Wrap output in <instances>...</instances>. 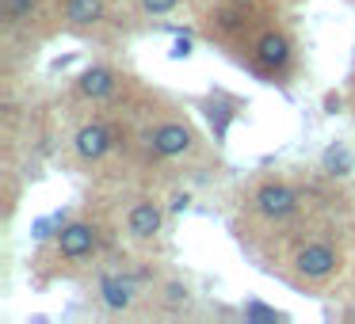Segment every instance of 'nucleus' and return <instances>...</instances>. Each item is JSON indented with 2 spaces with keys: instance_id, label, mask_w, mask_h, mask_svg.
I'll list each match as a JSON object with an SVG mask.
<instances>
[{
  "instance_id": "nucleus-1",
  "label": "nucleus",
  "mask_w": 355,
  "mask_h": 324,
  "mask_svg": "<svg viewBox=\"0 0 355 324\" xmlns=\"http://www.w3.org/2000/svg\"><path fill=\"white\" fill-rule=\"evenodd\" d=\"M306 210V195L283 176H260L241 191V217L237 222V237L256 244L260 237H271V233L294 229Z\"/></svg>"
},
{
  "instance_id": "nucleus-2",
  "label": "nucleus",
  "mask_w": 355,
  "mask_h": 324,
  "mask_svg": "<svg viewBox=\"0 0 355 324\" xmlns=\"http://www.w3.org/2000/svg\"><path fill=\"white\" fill-rule=\"evenodd\" d=\"M344 248L340 240L324 237V233H302L294 229V237H286V248L279 255V275L286 282L302 286V290H321L344 271Z\"/></svg>"
},
{
  "instance_id": "nucleus-3",
  "label": "nucleus",
  "mask_w": 355,
  "mask_h": 324,
  "mask_svg": "<svg viewBox=\"0 0 355 324\" xmlns=\"http://www.w3.org/2000/svg\"><path fill=\"white\" fill-rule=\"evenodd\" d=\"M268 24H275L271 19V12L260 4H241V0H218L214 8L202 16V35H207L210 42H218V46L225 50H241L245 54L248 42L256 39V35L263 31Z\"/></svg>"
},
{
  "instance_id": "nucleus-4",
  "label": "nucleus",
  "mask_w": 355,
  "mask_h": 324,
  "mask_svg": "<svg viewBox=\"0 0 355 324\" xmlns=\"http://www.w3.org/2000/svg\"><path fill=\"white\" fill-rule=\"evenodd\" d=\"M103 240H107V233H103V225L96 222V217H73V222L62 225V229L54 233V240L42 248L39 263L50 267L54 275L58 271L85 267V263H92L96 255H100Z\"/></svg>"
},
{
  "instance_id": "nucleus-5",
  "label": "nucleus",
  "mask_w": 355,
  "mask_h": 324,
  "mask_svg": "<svg viewBox=\"0 0 355 324\" xmlns=\"http://www.w3.org/2000/svg\"><path fill=\"white\" fill-rule=\"evenodd\" d=\"M241 62H245L260 80H271V84L279 80V84H286V80L294 77V69H298V42H294V35L286 31V27L268 24L252 42H248Z\"/></svg>"
},
{
  "instance_id": "nucleus-6",
  "label": "nucleus",
  "mask_w": 355,
  "mask_h": 324,
  "mask_svg": "<svg viewBox=\"0 0 355 324\" xmlns=\"http://www.w3.org/2000/svg\"><path fill=\"white\" fill-rule=\"evenodd\" d=\"M141 141H146V149L153 156H161V161H191L202 149L195 126L180 115H164V118H157V123H149L146 134H141Z\"/></svg>"
},
{
  "instance_id": "nucleus-7",
  "label": "nucleus",
  "mask_w": 355,
  "mask_h": 324,
  "mask_svg": "<svg viewBox=\"0 0 355 324\" xmlns=\"http://www.w3.org/2000/svg\"><path fill=\"white\" fill-rule=\"evenodd\" d=\"M0 19L8 35L42 39L62 27V0H0Z\"/></svg>"
},
{
  "instance_id": "nucleus-8",
  "label": "nucleus",
  "mask_w": 355,
  "mask_h": 324,
  "mask_svg": "<svg viewBox=\"0 0 355 324\" xmlns=\"http://www.w3.org/2000/svg\"><path fill=\"white\" fill-rule=\"evenodd\" d=\"M111 16V0H62V27L73 35H100Z\"/></svg>"
},
{
  "instance_id": "nucleus-9",
  "label": "nucleus",
  "mask_w": 355,
  "mask_h": 324,
  "mask_svg": "<svg viewBox=\"0 0 355 324\" xmlns=\"http://www.w3.org/2000/svg\"><path fill=\"white\" fill-rule=\"evenodd\" d=\"M115 145H119V138H115V126L107 118H92V123L77 126V134H73V153H77L80 164L107 161Z\"/></svg>"
},
{
  "instance_id": "nucleus-10",
  "label": "nucleus",
  "mask_w": 355,
  "mask_h": 324,
  "mask_svg": "<svg viewBox=\"0 0 355 324\" xmlns=\"http://www.w3.org/2000/svg\"><path fill=\"white\" fill-rule=\"evenodd\" d=\"M126 73H119V69H111V65H92V69H85L77 77V96L80 100H88V103H115L119 96L126 92Z\"/></svg>"
},
{
  "instance_id": "nucleus-11",
  "label": "nucleus",
  "mask_w": 355,
  "mask_h": 324,
  "mask_svg": "<svg viewBox=\"0 0 355 324\" xmlns=\"http://www.w3.org/2000/svg\"><path fill=\"white\" fill-rule=\"evenodd\" d=\"M164 225V210L157 199H134L130 206H126L123 214V229L126 237L134 240V244H146V240H153L157 233H161Z\"/></svg>"
},
{
  "instance_id": "nucleus-12",
  "label": "nucleus",
  "mask_w": 355,
  "mask_h": 324,
  "mask_svg": "<svg viewBox=\"0 0 355 324\" xmlns=\"http://www.w3.org/2000/svg\"><path fill=\"white\" fill-rule=\"evenodd\" d=\"M141 290L130 275H103L100 278V301L111 309V313H130L138 305Z\"/></svg>"
},
{
  "instance_id": "nucleus-13",
  "label": "nucleus",
  "mask_w": 355,
  "mask_h": 324,
  "mask_svg": "<svg viewBox=\"0 0 355 324\" xmlns=\"http://www.w3.org/2000/svg\"><path fill=\"white\" fill-rule=\"evenodd\" d=\"M207 118H210V123H214V134H218V138H222V134H225V126H230L233 123V115H237V107H241V103L237 100H222V96H214V100H207Z\"/></svg>"
},
{
  "instance_id": "nucleus-14",
  "label": "nucleus",
  "mask_w": 355,
  "mask_h": 324,
  "mask_svg": "<svg viewBox=\"0 0 355 324\" xmlns=\"http://www.w3.org/2000/svg\"><path fill=\"white\" fill-rule=\"evenodd\" d=\"M141 16H168V12L180 8V0H138Z\"/></svg>"
},
{
  "instance_id": "nucleus-15",
  "label": "nucleus",
  "mask_w": 355,
  "mask_h": 324,
  "mask_svg": "<svg viewBox=\"0 0 355 324\" xmlns=\"http://www.w3.org/2000/svg\"><path fill=\"white\" fill-rule=\"evenodd\" d=\"M164 301H168V305H187V286L168 282V286H164Z\"/></svg>"
},
{
  "instance_id": "nucleus-16",
  "label": "nucleus",
  "mask_w": 355,
  "mask_h": 324,
  "mask_svg": "<svg viewBox=\"0 0 355 324\" xmlns=\"http://www.w3.org/2000/svg\"><path fill=\"white\" fill-rule=\"evenodd\" d=\"M241 4H260V0H241Z\"/></svg>"
},
{
  "instance_id": "nucleus-17",
  "label": "nucleus",
  "mask_w": 355,
  "mask_h": 324,
  "mask_svg": "<svg viewBox=\"0 0 355 324\" xmlns=\"http://www.w3.org/2000/svg\"><path fill=\"white\" fill-rule=\"evenodd\" d=\"M352 107H355V84H352Z\"/></svg>"
}]
</instances>
